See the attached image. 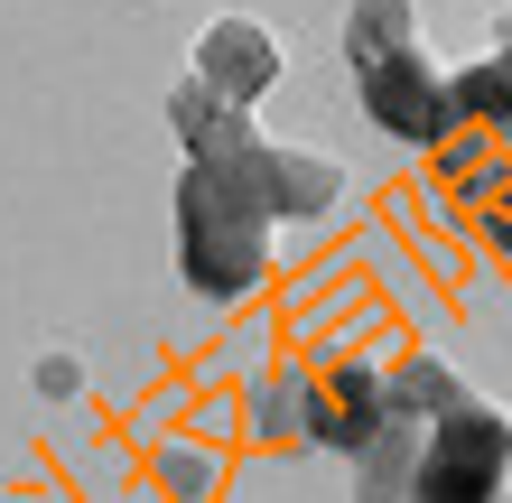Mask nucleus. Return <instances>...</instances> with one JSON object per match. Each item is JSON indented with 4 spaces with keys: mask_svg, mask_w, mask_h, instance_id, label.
Returning a JSON list of instances; mask_svg holds the SVG:
<instances>
[{
    "mask_svg": "<svg viewBox=\"0 0 512 503\" xmlns=\"http://www.w3.org/2000/svg\"><path fill=\"white\" fill-rule=\"evenodd\" d=\"M270 140L224 112L215 131L187 150V177H177V261L205 299H243L270 261Z\"/></svg>",
    "mask_w": 512,
    "mask_h": 503,
    "instance_id": "f257e3e1",
    "label": "nucleus"
},
{
    "mask_svg": "<svg viewBox=\"0 0 512 503\" xmlns=\"http://www.w3.org/2000/svg\"><path fill=\"white\" fill-rule=\"evenodd\" d=\"M345 47H354V94L382 131L401 140H447V66H429L410 38V0H354L345 19Z\"/></svg>",
    "mask_w": 512,
    "mask_h": 503,
    "instance_id": "f03ea898",
    "label": "nucleus"
},
{
    "mask_svg": "<svg viewBox=\"0 0 512 503\" xmlns=\"http://www.w3.org/2000/svg\"><path fill=\"white\" fill-rule=\"evenodd\" d=\"M401 503H512V410L457 401L419 438V466H410Z\"/></svg>",
    "mask_w": 512,
    "mask_h": 503,
    "instance_id": "7ed1b4c3",
    "label": "nucleus"
},
{
    "mask_svg": "<svg viewBox=\"0 0 512 503\" xmlns=\"http://www.w3.org/2000/svg\"><path fill=\"white\" fill-rule=\"evenodd\" d=\"M382 410H391V373H382V364L336 354V364L308 373V438H317V448H345V457H354V448L382 429Z\"/></svg>",
    "mask_w": 512,
    "mask_h": 503,
    "instance_id": "20e7f679",
    "label": "nucleus"
},
{
    "mask_svg": "<svg viewBox=\"0 0 512 503\" xmlns=\"http://www.w3.org/2000/svg\"><path fill=\"white\" fill-rule=\"evenodd\" d=\"M270 75H280V38H270L261 19H215L196 38V84L215 94L224 112H252L270 94Z\"/></svg>",
    "mask_w": 512,
    "mask_h": 503,
    "instance_id": "39448f33",
    "label": "nucleus"
},
{
    "mask_svg": "<svg viewBox=\"0 0 512 503\" xmlns=\"http://www.w3.org/2000/svg\"><path fill=\"white\" fill-rule=\"evenodd\" d=\"M336 196H345V168H336V159H317V150H289V140H270V215H298V224H317Z\"/></svg>",
    "mask_w": 512,
    "mask_h": 503,
    "instance_id": "423d86ee",
    "label": "nucleus"
},
{
    "mask_svg": "<svg viewBox=\"0 0 512 503\" xmlns=\"http://www.w3.org/2000/svg\"><path fill=\"white\" fill-rule=\"evenodd\" d=\"M252 438H270V448H289V438H308V373L280 364L252 392Z\"/></svg>",
    "mask_w": 512,
    "mask_h": 503,
    "instance_id": "0eeeda50",
    "label": "nucleus"
},
{
    "mask_svg": "<svg viewBox=\"0 0 512 503\" xmlns=\"http://www.w3.org/2000/svg\"><path fill=\"white\" fill-rule=\"evenodd\" d=\"M159 485L177 503H205V494H215V457H205V448H159Z\"/></svg>",
    "mask_w": 512,
    "mask_h": 503,
    "instance_id": "6e6552de",
    "label": "nucleus"
},
{
    "mask_svg": "<svg viewBox=\"0 0 512 503\" xmlns=\"http://www.w3.org/2000/svg\"><path fill=\"white\" fill-rule=\"evenodd\" d=\"M38 392H47V401H66V392H84V364H75L66 345H56V354H38Z\"/></svg>",
    "mask_w": 512,
    "mask_h": 503,
    "instance_id": "1a4fd4ad",
    "label": "nucleus"
}]
</instances>
